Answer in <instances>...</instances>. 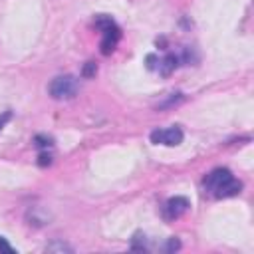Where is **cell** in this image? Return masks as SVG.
Masks as SVG:
<instances>
[{"mask_svg": "<svg viewBox=\"0 0 254 254\" xmlns=\"http://www.w3.org/2000/svg\"><path fill=\"white\" fill-rule=\"evenodd\" d=\"M183 141V131L181 127L173 125V127H165V129H155L151 133V143L155 145H167V147H175Z\"/></svg>", "mask_w": 254, "mask_h": 254, "instance_id": "277c9868", "label": "cell"}, {"mask_svg": "<svg viewBox=\"0 0 254 254\" xmlns=\"http://www.w3.org/2000/svg\"><path fill=\"white\" fill-rule=\"evenodd\" d=\"M36 141H40V143H38L40 147H50V145H52V139H50V137L46 139V137H40V135H38V137H36Z\"/></svg>", "mask_w": 254, "mask_h": 254, "instance_id": "8fae6325", "label": "cell"}, {"mask_svg": "<svg viewBox=\"0 0 254 254\" xmlns=\"http://www.w3.org/2000/svg\"><path fill=\"white\" fill-rule=\"evenodd\" d=\"M95 71H97V65H95L93 62H87L85 67H83V75H85V77H91Z\"/></svg>", "mask_w": 254, "mask_h": 254, "instance_id": "ba28073f", "label": "cell"}, {"mask_svg": "<svg viewBox=\"0 0 254 254\" xmlns=\"http://www.w3.org/2000/svg\"><path fill=\"white\" fill-rule=\"evenodd\" d=\"M0 252H6V254H14V252H16V250L8 244V240H6L4 236H0Z\"/></svg>", "mask_w": 254, "mask_h": 254, "instance_id": "52a82bcc", "label": "cell"}, {"mask_svg": "<svg viewBox=\"0 0 254 254\" xmlns=\"http://www.w3.org/2000/svg\"><path fill=\"white\" fill-rule=\"evenodd\" d=\"M48 91L56 99H69L77 93V79L73 75H58L52 79Z\"/></svg>", "mask_w": 254, "mask_h": 254, "instance_id": "3957f363", "label": "cell"}, {"mask_svg": "<svg viewBox=\"0 0 254 254\" xmlns=\"http://www.w3.org/2000/svg\"><path fill=\"white\" fill-rule=\"evenodd\" d=\"M95 26L101 28V32H103L101 54L107 56V54H111V52L115 50V46H117V42H119V38H121V30H119V26H117L109 16H103V14L95 18Z\"/></svg>", "mask_w": 254, "mask_h": 254, "instance_id": "7a4b0ae2", "label": "cell"}, {"mask_svg": "<svg viewBox=\"0 0 254 254\" xmlns=\"http://www.w3.org/2000/svg\"><path fill=\"white\" fill-rule=\"evenodd\" d=\"M189 200L185 196H175V198H169L167 204H165V216L167 218H179L183 216L187 210H189Z\"/></svg>", "mask_w": 254, "mask_h": 254, "instance_id": "5b68a950", "label": "cell"}, {"mask_svg": "<svg viewBox=\"0 0 254 254\" xmlns=\"http://www.w3.org/2000/svg\"><path fill=\"white\" fill-rule=\"evenodd\" d=\"M46 250H48V252H54V250H60V252H71V248H69L67 244H64V242H54V244H50Z\"/></svg>", "mask_w": 254, "mask_h": 254, "instance_id": "8992f818", "label": "cell"}, {"mask_svg": "<svg viewBox=\"0 0 254 254\" xmlns=\"http://www.w3.org/2000/svg\"><path fill=\"white\" fill-rule=\"evenodd\" d=\"M204 189L216 198H228V196H236L242 190V183L236 181L228 169H214L212 173L206 175Z\"/></svg>", "mask_w": 254, "mask_h": 254, "instance_id": "6da1fadb", "label": "cell"}, {"mask_svg": "<svg viewBox=\"0 0 254 254\" xmlns=\"http://www.w3.org/2000/svg\"><path fill=\"white\" fill-rule=\"evenodd\" d=\"M10 117H12V113H10V111H4V113L0 115V131H2V127L8 123V119H10Z\"/></svg>", "mask_w": 254, "mask_h": 254, "instance_id": "30bf717a", "label": "cell"}, {"mask_svg": "<svg viewBox=\"0 0 254 254\" xmlns=\"http://www.w3.org/2000/svg\"><path fill=\"white\" fill-rule=\"evenodd\" d=\"M50 163H52V155H50V153H42V155H40V165L46 167V165H50Z\"/></svg>", "mask_w": 254, "mask_h": 254, "instance_id": "9c48e42d", "label": "cell"}]
</instances>
